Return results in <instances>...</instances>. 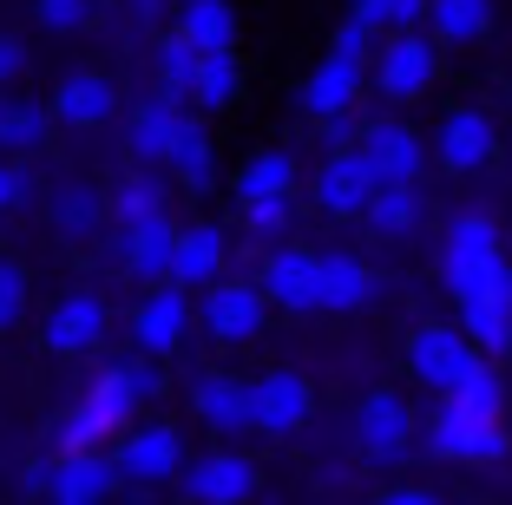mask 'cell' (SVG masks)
Here are the masks:
<instances>
[{
    "label": "cell",
    "mask_w": 512,
    "mask_h": 505,
    "mask_svg": "<svg viewBox=\"0 0 512 505\" xmlns=\"http://www.w3.org/2000/svg\"><path fill=\"white\" fill-rule=\"evenodd\" d=\"M106 328H112V309L99 302V289H66L46 309L40 342H46V355H92V348L106 342Z\"/></svg>",
    "instance_id": "obj_15"
},
{
    "label": "cell",
    "mask_w": 512,
    "mask_h": 505,
    "mask_svg": "<svg viewBox=\"0 0 512 505\" xmlns=\"http://www.w3.org/2000/svg\"><path fill=\"white\" fill-rule=\"evenodd\" d=\"M256 283H263V296H270V309L283 315H309L322 296V250H296V243H270V256H263V269H256Z\"/></svg>",
    "instance_id": "obj_12"
},
{
    "label": "cell",
    "mask_w": 512,
    "mask_h": 505,
    "mask_svg": "<svg viewBox=\"0 0 512 505\" xmlns=\"http://www.w3.org/2000/svg\"><path fill=\"white\" fill-rule=\"evenodd\" d=\"M256 486H263V473H256V460L237 453V446H217L204 460H184V473H178V492L197 505H243V499H256Z\"/></svg>",
    "instance_id": "obj_11"
},
{
    "label": "cell",
    "mask_w": 512,
    "mask_h": 505,
    "mask_svg": "<svg viewBox=\"0 0 512 505\" xmlns=\"http://www.w3.org/2000/svg\"><path fill=\"white\" fill-rule=\"evenodd\" d=\"M33 14L46 33H79L92 20V0H33Z\"/></svg>",
    "instance_id": "obj_38"
},
{
    "label": "cell",
    "mask_w": 512,
    "mask_h": 505,
    "mask_svg": "<svg viewBox=\"0 0 512 505\" xmlns=\"http://www.w3.org/2000/svg\"><path fill=\"white\" fill-rule=\"evenodd\" d=\"M165 394V368H158V355H145L138 348L132 361H112V368H99V381L79 394V407L60 420V453H73V446H106L112 433H125L132 420H145V407Z\"/></svg>",
    "instance_id": "obj_2"
},
{
    "label": "cell",
    "mask_w": 512,
    "mask_h": 505,
    "mask_svg": "<svg viewBox=\"0 0 512 505\" xmlns=\"http://www.w3.org/2000/svg\"><path fill=\"white\" fill-rule=\"evenodd\" d=\"M348 14H362L375 33H401V27H427V0H348Z\"/></svg>",
    "instance_id": "obj_36"
},
{
    "label": "cell",
    "mask_w": 512,
    "mask_h": 505,
    "mask_svg": "<svg viewBox=\"0 0 512 505\" xmlns=\"http://www.w3.org/2000/svg\"><path fill=\"white\" fill-rule=\"evenodd\" d=\"M184 99L197 112H230L243 99V60L237 46H197V73H191V92Z\"/></svg>",
    "instance_id": "obj_25"
},
{
    "label": "cell",
    "mask_w": 512,
    "mask_h": 505,
    "mask_svg": "<svg viewBox=\"0 0 512 505\" xmlns=\"http://www.w3.org/2000/svg\"><path fill=\"white\" fill-rule=\"evenodd\" d=\"M381 302V276L362 263V256H348V250H322V296L316 309L329 315H362Z\"/></svg>",
    "instance_id": "obj_23"
},
{
    "label": "cell",
    "mask_w": 512,
    "mask_h": 505,
    "mask_svg": "<svg viewBox=\"0 0 512 505\" xmlns=\"http://www.w3.org/2000/svg\"><path fill=\"white\" fill-rule=\"evenodd\" d=\"M132 14L138 20H158V14H165V0H132Z\"/></svg>",
    "instance_id": "obj_42"
},
{
    "label": "cell",
    "mask_w": 512,
    "mask_h": 505,
    "mask_svg": "<svg viewBox=\"0 0 512 505\" xmlns=\"http://www.w3.org/2000/svg\"><path fill=\"white\" fill-rule=\"evenodd\" d=\"M112 466L132 492H158L184 473V433L171 420H132L112 446Z\"/></svg>",
    "instance_id": "obj_5"
},
{
    "label": "cell",
    "mask_w": 512,
    "mask_h": 505,
    "mask_svg": "<svg viewBox=\"0 0 512 505\" xmlns=\"http://www.w3.org/2000/svg\"><path fill=\"white\" fill-rule=\"evenodd\" d=\"M106 197H112V217L119 223H145L165 210V178H158V164H138L132 178H119Z\"/></svg>",
    "instance_id": "obj_31"
},
{
    "label": "cell",
    "mask_w": 512,
    "mask_h": 505,
    "mask_svg": "<svg viewBox=\"0 0 512 505\" xmlns=\"http://www.w3.org/2000/svg\"><path fill=\"white\" fill-rule=\"evenodd\" d=\"M125 479L119 466H112L106 446H73V453H60L53 466H33L27 473V492H46V499L60 505H92V499H112Z\"/></svg>",
    "instance_id": "obj_7"
},
{
    "label": "cell",
    "mask_w": 512,
    "mask_h": 505,
    "mask_svg": "<svg viewBox=\"0 0 512 505\" xmlns=\"http://www.w3.org/2000/svg\"><path fill=\"white\" fill-rule=\"evenodd\" d=\"M165 171L184 184V191H211V184H217V145H211V132H204V119L178 138V151H171Z\"/></svg>",
    "instance_id": "obj_32"
},
{
    "label": "cell",
    "mask_w": 512,
    "mask_h": 505,
    "mask_svg": "<svg viewBox=\"0 0 512 505\" xmlns=\"http://www.w3.org/2000/svg\"><path fill=\"white\" fill-rule=\"evenodd\" d=\"M480 361H486L480 342H473L460 322H421L414 335H407V374H414L421 387H434V394H453Z\"/></svg>",
    "instance_id": "obj_6"
},
{
    "label": "cell",
    "mask_w": 512,
    "mask_h": 505,
    "mask_svg": "<svg viewBox=\"0 0 512 505\" xmlns=\"http://www.w3.org/2000/svg\"><path fill=\"white\" fill-rule=\"evenodd\" d=\"M20 204H27V178L0 158V210H20Z\"/></svg>",
    "instance_id": "obj_40"
},
{
    "label": "cell",
    "mask_w": 512,
    "mask_h": 505,
    "mask_svg": "<svg viewBox=\"0 0 512 505\" xmlns=\"http://www.w3.org/2000/svg\"><path fill=\"white\" fill-rule=\"evenodd\" d=\"M362 86H368V53L329 46V53L309 66V79L296 86V112L322 125V119H335V112H355V105H362Z\"/></svg>",
    "instance_id": "obj_8"
},
{
    "label": "cell",
    "mask_w": 512,
    "mask_h": 505,
    "mask_svg": "<svg viewBox=\"0 0 512 505\" xmlns=\"http://www.w3.org/2000/svg\"><path fill=\"white\" fill-rule=\"evenodd\" d=\"M171 250H178V223L158 210L145 223H119V263L132 283H165L171 276Z\"/></svg>",
    "instance_id": "obj_22"
},
{
    "label": "cell",
    "mask_w": 512,
    "mask_h": 505,
    "mask_svg": "<svg viewBox=\"0 0 512 505\" xmlns=\"http://www.w3.org/2000/svg\"><path fill=\"white\" fill-rule=\"evenodd\" d=\"M197 125V112H191V99H178V92H151V99H138L132 105V132H125V145H132V158L138 164H158L165 171L171 164V151H178V138Z\"/></svg>",
    "instance_id": "obj_13"
},
{
    "label": "cell",
    "mask_w": 512,
    "mask_h": 505,
    "mask_svg": "<svg viewBox=\"0 0 512 505\" xmlns=\"http://www.w3.org/2000/svg\"><path fill=\"white\" fill-rule=\"evenodd\" d=\"M355 446H362L368 466H401L407 453H414V407H407L394 387L368 394V401L355 407Z\"/></svg>",
    "instance_id": "obj_10"
},
{
    "label": "cell",
    "mask_w": 512,
    "mask_h": 505,
    "mask_svg": "<svg viewBox=\"0 0 512 505\" xmlns=\"http://www.w3.org/2000/svg\"><path fill=\"white\" fill-rule=\"evenodd\" d=\"M224 263H230V230H224V223H211V217H197V223H184V230H178V250H171V283H184L197 296L204 283H217V276H224Z\"/></svg>",
    "instance_id": "obj_21"
},
{
    "label": "cell",
    "mask_w": 512,
    "mask_h": 505,
    "mask_svg": "<svg viewBox=\"0 0 512 505\" xmlns=\"http://www.w3.org/2000/svg\"><path fill=\"white\" fill-rule=\"evenodd\" d=\"M375 171H368V158L355 145H335L329 158L316 164V178H309V197H316L329 217H362L368 197H375Z\"/></svg>",
    "instance_id": "obj_18"
},
{
    "label": "cell",
    "mask_w": 512,
    "mask_h": 505,
    "mask_svg": "<svg viewBox=\"0 0 512 505\" xmlns=\"http://www.w3.org/2000/svg\"><path fill=\"white\" fill-rule=\"evenodd\" d=\"M388 499H394V505H434V492H427V486H394Z\"/></svg>",
    "instance_id": "obj_41"
},
{
    "label": "cell",
    "mask_w": 512,
    "mask_h": 505,
    "mask_svg": "<svg viewBox=\"0 0 512 505\" xmlns=\"http://www.w3.org/2000/svg\"><path fill=\"white\" fill-rule=\"evenodd\" d=\"M191 414L217 433V440H243L256 433V387L243 374H197L191 381Z\"/></svg>",
    "instance_id": "obj_16"
},
{
    "label": "cell",
    "mask_w": 512,
    "mask_h": 505,
    "mask_svg": "<svg viewBox=\"0 0 512 505\" xmlns=\"http://www.w3.org/2000/svg\"><path fill=\"white\" fill-rule=\"evenodd\" d=\"M355 151L368 158V171H375L381 184H414V178H421V164H427V138L414 132V125H401V119L362 125Z\"/></svg>",
    "instance_id": "obj_19"
},
{
    "label": "cell",
    "mask_w": 512,
    "mask_h": 505,
    "mask_svg": "<svg viewBox=\"0 0 512 505\" xmlns=\"http://www.w3.org/2000/svg\"><path fill=\"white\" fill-rule=\"evenodd\" d=\"M20 73H27V46H20V40H7V33H0V92L14 86Z\"/></svg>",
    "instance_id": "obj_39"
},
{
    "label": "cell",
    "mask_w": 512,
    "mask_h": 505,
    "mask_svg": "<svg viewBox=\"0 0 512 505\" xmlns=\"http://www.w3.org/2000/svg\"><path fill=\"white\" fill-rule=\"evenodd\" d=\"M440 283H447L460 328H467L480 355H506L512 348V263L499 250L493 217H453L440 237Z\"/></svg>",
    "instance_id": "obj_1"
},
{
    "label": "cell",
    "mask_w": 512,
    "mask_h": 505,
    "mask_svg": "<svg viewBox=\"0 0 512 505\" xmlns=\"http://www.w3.org/2000/svg\"><path fill=\"white\" fill-rule=\"evenodd\" d=\"M204 296V335L224 348H243L263 335V322H270V296H263V283H243V276H217V283L197 289Z\"/></svg>",
    "instance_id": "obj_9"
},
{
    "label": "cell",
    "mask_w": 512,
    "mask_h": 505,
    "mask_svg": "<svg viewBox=\"0 0 512 505\" xmlns=\"http://www.w3.org/2000/svg\"><path fill=\"white\" fill-rule=\"evenodd\" d=\"M46 125H53V105H33V99L0 92V151H40Z\"/></svg>",
    "instance_id": "obj_30"
},
{
    "label": "cell",
    "mask_w": 512,
    "mask_h": 505,
    "mask_svg": "<svg viewBox=\"0 0 512 505\" xmlns=\"http://www.w3.org/2000/svg\"><path fill=\"white\" fill-rule=\"evenodd\" d=\"M368 230H381V237H407L414 223H421V178L414 184H375V197H368Z\"/></svg>",
    "instance_id": "obj_29"
},
{
    "label": "cell",
    "mask_w": 512,
    "mask_h": 505,
    "mask_svg": "<svg viewBox=\"0 0 512 505\" xmlns=\"http://www.w3.org/2000/svg\"><path fill=\"white\" fill-rule=\"evenodd\" d=\"M112 112H119V86L106 73H66L53 92V125H73V132H99Z\"/></svg>",
    "instance_id": "obj_24"
},
{
    "label": "cell",
    "mask_w": 512,
    "mask_h": 505,
    "mask_svg": "<svg viewBox=\"0 0 512 505\" xmlns=\"http://www.w3.org/2000/svg\"><path fill=\"white\" fill-rule=\"evenodd\" d=\"M250 387H256V433H270V440H296L309 427V414H316V387L296 368H270Z\"/></svg>",
    "instance_id": "obj_17"
},
{
    "label": "cell",
    "mask_w": 512,
    "mask_h": 505,
    "mask_svg": "<svg viewBox=\"0 0 512 505\" xmlns=\"http://www.w3.org/2000/svg\"><path fill=\"white\" fill-rule=\"evenodd\" d=\"M296 184H302V171H296V158L289 151H256V158H243L237 164V178H230V197H296Z\"/></svg>",
    "instance_id": "obj_27"
},
{
    "label": "cell",
    "mask_w": 512,
    "mask_h": 505,
    "mask_svg": "<svg viewBox=\"0 0 512 505\" xmlns=\"http://www.w3.org/2000/svg\"><path fill=\"white\" fill-rule=\"evenodd\" d=\"M440 401H447V394H440ZM427 446L453 466H499L512 453V433H506V414H480V407L447 401L434 414V427H427Z\"/></svg>",
    "instance_id": "obj_3"
},
{
    "label": "cell",
    "mask_w": 512,
    "mask_h": 505,
    "mask_svg": "<svg viewBox=\"0 0 512 505\" xmlns=\"http://www.w3.org/2000/svg\"><path fill=\"white\" fill-rule=\"evenodd\" d=\"M33 302V283H27V269L14 263V256H0V335L7 328H20V315H27Z\"/></svg>",
    "instance_id": "obj_37"
},
{
    "label": "cell",
    "mask_w": 512,
    "mask_h": 505,
    "mask_svg": "<svg viewBox=\"0 0 512 505\" xmlns=\"http://www.w3.org/2000/svg\"><path fill=\"white\" fill-rule=\"evenodd\" d=\"M191 335V289L184 283H145V302L132 309V342L145 348V355H178V342Z\"/></svg>",
    "instance_id": "obj_14"
},
{
    "label": "cell",
    "mask_w": 512,
    "mask_h": 505,
    "mask_svg": "<svg viewBox=\"0 0 512 505\" xmlns=\"http://www.w3.org/2000/svg\"><path fill=\"white\" fill-rule=\"evenodd\" d=\"M493 151H499V132H493V119H486V112H473V105L447 112V119H440V132H434V158L447 164L453 178H467V171L493 164Z\"/></svg>",
    "instance_id": "obj_20"
},
{
    "label": "cell",
    "mask_w": 512,
    "mask_h": 505,
    "mask_svg": "<svg viewBox=\"0 0 512 505\" xmlns=\"http://www.w3.org/2000/svg\"><path fill=\"white\" fill-rule=\"evenodd\" d=\"M237 223H243V237L250 243H283L289 230H296V197H243L237 204Z\"/></svg>",
    "instance_id": "obj_34"
},
{
    "label": "cell",
    "mask_w": 512,
    "mask_h": 505,
    "mask_svg": "<svg viewBox=\"0 0 512 505\" xmlns=\"http://www.w3.org/2000/svg\"><path fill=\"white\" fill-rule=\"evenodd\" d=\"M427 33L440 46H480L493 33V0H427Z\"/></svg>",
    "instance_id": "obj_26"
},
{
    "label": "cell",
    "mask_w": 512,
    "mask_h": 505,
    "mask_svg": "<svg viewBox=\"0 0 512 505\" xmlns=\"http://www.w3.org/2000/svg\"><path fill=\"white\" fill-rule=\"evenodd\" d=\"M46 210H53L60 237H99V223L112 217V197L92 191V184H60V191L46 197Z\"/></svg>",
    "instance_id": "obj_28"
},
{
    "label": "cell",
    "mask_w": 512,
    "mask_h": 505,
    "mask_svg": "<svg viewBox=\"0 0 512 505\" xmlns=\"http://www.w3.org/2000/svg\"><path fill=\"white\" fill-rule=\"evenodd\" d=\"M178 33L197 40V46H237V7H230V0H184Z\"/></svg>",
    "instance_id": "obj_33"
},
{
    "label": "cell",
    "mask_w": 512,
    "mask_h": 505,
    "mask_svg": "<svg viewBox=\"0 0 512 505\" xmlns=\"http://www.w3.org/2000/svg\"><path fill=\"white\" fill-rule=\"evenodd\" d=\"M191 73H197V40H184L178 27L165 33V40H158V86L165 92H191Z\"/></svg>",
    "instance_id": "obj_35"
},
{
    "label": "cell",
    "mask_w": 512,
    "mask_h": 505,
    "mask_svg": "<svg viewBox=\"0 0 512 505\" xmlns=\"http://www.w3.org/2000/svg\"><path fill=\"white\" fill-rule=\"evenodd\" d=\"M434 79H440V40H434V33L401 27V33L381 40V53H375V92L388 105H421L427 92H434Z\"/></svg>",
    "instance_id": "obj_4"
}]
</instances>
